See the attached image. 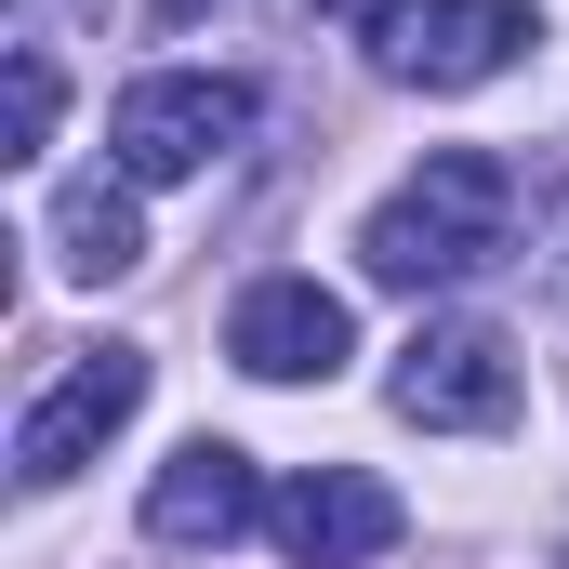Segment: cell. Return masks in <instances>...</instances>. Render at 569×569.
Instances as JSON below:
<instances>
[{"instance_id": "obj_1", "label": "cell", "mask_w": 569, "mask_h": 569, "mask_svg": "<svg viewBox=\"0 0 569 569\" xmlns=\"http://www.w3.org/2000/svg\"><path fill=\"white\" fill-rule=\"evenodd\" d=\"M503 239H517V172L490 146H437L425 172L358 226V266L385 291H450L477 266H503Z\"/></svg>"}, {"instance_id": "obj_2", "label": "cell", "mask_w": 569, "mask_h": 569, "mask_svg": "<svg viewBox=\"0 0 569 569\" xmlns=\"http://www.w3.org/2000/svg\"><path fill=\"white\" fill-rule=\"evenodd\" d=\"M252 120H266V93H252V80L159 67V80H133V93L107 107V146H120V172H133V186H186V172H212Z\"/></svg>"}, {"instance_id": "obj_3", "label": "cell", "mask_w": 569, "mask_h": 569, "mask_svg": "<svg viewBox=\"0 0 569 569\" xmlns=\"http://www.w3.org/2000/svg\"><path fill=\"white\" fill-rule=\"evenodd\" d=\"M530 40H543L530 0H398V13L371 27V67L411 80V93H477V80H503Z\"/></svg>"}, {"instance_id": "obj_4", "label": "cell", "mask_w": 569, "mask_h": 569, "mask_svg": "<svg viewBox=\"0 0 569 569\" xmlns=\"http://www.w3.org/2000/svg\"><path fill=\"white\" fill-rule=\"evenodd\" d=\"M385 398H398V425H425V437H503V425H517V358H503V331L437 318V331L398 345Z\"/></svg>"}, {"instance_id": "obj_5", "label": "cell", "mask_w": 569, "mask_h": 569, "mask_svg": "<svg viewBox=\"0 0 569 569\" xmlns=\"http://www.w3.org/2000/svg\"><path fill=\"white\" fill-rule=\"evenodd\" d=\"M133 411H146V358H133V345H93L67 385L27 398V425H13V477H27V490H67L107 437L133 425Z\"/></svg>"}, {"instance_id": "obj_6", "label": "cell", "mask_w": 569, "mask_h": 569, "mask_svg": "<svg viewBox=\"0 0 569 569\" xmlns=\"http://www.w3.org/2000/svg\"><path fill=\"white\" fill-rule=\"evenodd\" d=\"M226 358L252 371V385H331L345 358H358V305L318 279H252L226 305Z\"/></svg>"}, {"instance_id": "obj_7", "label": "cell", "mask_w": 569, "mask_h": 569, "mask_svg": "<svg viewBox=\"0 0 569 569\" xmlns=\"http://www.w3.org/2000/svg\"><path fill=\"white\" fill-rule=\"evenodd\" d=\"M266 530H279L291 569H371L411 517H398V490H385V477H358V463H305L279 503H266Z\"/></svg>"}, {"instance_id": "obj_8", "label": "cell", "mask_w": 569, "mask_h": 569, "mask_svg": "<svg viewBox=\"0 0 569 569\" xmlns=\"http://www.w3.org/2000/svg\"><path fill=\"white\" fill-rule=\"evenodd\" d=\"M266 503H279V490L252 477V450H239V437H186V450L159 463V490H146V543H172V557H199V543H212V557H226Z\"/></svg>"}, {"instance_id": "obj_9", "label": "cell", "mask_w": 569, "mask_h": 569, "mask_svg": "<svg viewBox=\"0 0 569 569\" xmlns=\"http://www.w3.org/2000/svg\"><path fill=\"white\" fill-rule=\"evenodd\" d=\"M53 266L80 291H107V279H133L146 266V212H133V172H80V186H53Z\"/></svg>"}, {"instance_id": "obj_10", "label": "cell", "mask_w": 569, "mask_h": 569, "mask_svg": "<svg viewBox=\"0 0 569 569\" xmlns=\"http://www.w3.org/2000/svg\"><path fill=\"white\" fill-rule=\"evenodd\" d=\"M53 120H67V80H53V53H40V40H13V159H40Z\"/></svg>"}, {"instance_id": "obj_11", "label": "cell", "mask_w": 569, "mask_h": 569, "mask_svg": "<svg viewBox=\"0 0 569 569\" xmlns=\"http://www.w3.org/2000/svg\"><path fill=\"white\" fill-rule=\"evenodd\" d=\"M318 13H345V27H385V13H398V0H318Z\"/></svg>"}, {"instance_id": "obj_12", "label": "cell", "mask_w": 569, "mask_h": 569, "mask_svg": "<svg viewBox=\"0 0 569 569\" xmlns=\"http://www.w3.org/2000/svg\"><path fill=\"white\" fill-rule=\"evenodd\" d=\"M159 13H199V0H159Z\"/></svg>"}]
</instances>
